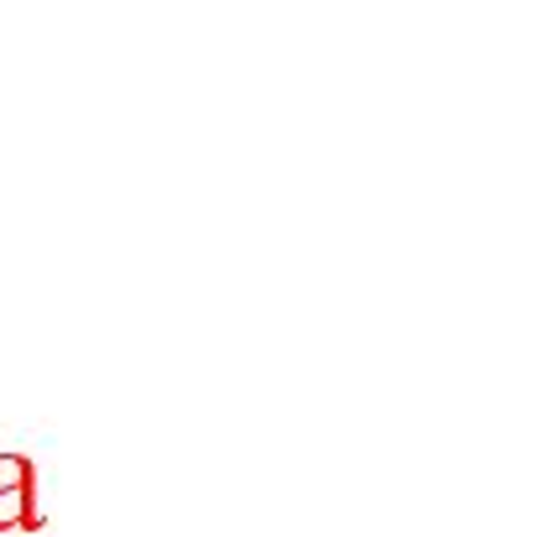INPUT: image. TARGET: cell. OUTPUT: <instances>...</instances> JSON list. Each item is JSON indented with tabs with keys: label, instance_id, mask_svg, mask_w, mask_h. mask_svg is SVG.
<instances>
[{
	"label": "cell",
	"instance_id": "6da1fadb",
	"mask_svg": "<svg viewBox=\"0 0 558 537\" xmlns=\"http://www.w3.org/2000/svg\"><path fill=\"white\" fill-rule=\"evenodd\" d=\"M26 501H32V490L26 486H0V527L26 522Z\"/></svg>",
	"mask_w": 558,
	"mask_h": 537
}]
</instances>
